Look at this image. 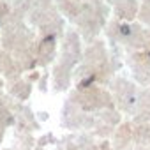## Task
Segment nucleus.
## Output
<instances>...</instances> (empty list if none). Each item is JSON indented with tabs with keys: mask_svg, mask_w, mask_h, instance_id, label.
<instances>
[]
</instances>
